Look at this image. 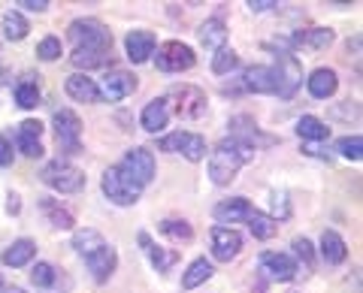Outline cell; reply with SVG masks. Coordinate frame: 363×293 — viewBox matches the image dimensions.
<instances>
[{
    "label": "cell",
    "instance_id": "6da1fadb",
    "mask_svg": "<svg viewBox=\"0 0 363 293\" xmlns=\"http://www.w3.org/2000/svg\"><path fill=\"white\" fill-rule=\"evenodd\" d=\"M255 151L257 149H252V145H245V142L233 139V137L221 139L218 145H215L212 157H209V178L218 188L230 185L236 178V173H240L248 161H255Z\"/></svg>",
    "mask_w": 363,
    "mask_h": 293
},
{
    "label": "cell",
    "instance_id": "7a4b0ae2",
    "mask_svg": "<svg viewBox=\"0 0 363 293\" xmlns=\"http://www.w3.org/2000/svg\"><path fill=\"white\" fill-rule=\"evenodd\" d=\"M269 73H272V94H279L281 100H291L303 85V67L291 52H279V61L276 67H269Z\"/></svg>",
    "mask_w": 363,
    "mask_h": 293
},
{
    "label": "cell",
    "instance_id": "3957f363",
    "mask_svg": "<svg viewBox=\"0 0 363 293\" xmlns=\"http://www.w3.org/2000/svg\"><path fill=\"white\" fill-rule=\"evenodd\" d=\"M100 188H104V194L109 202H116V206H133L136 200H140L143 188L133 182V178L121 170V166H109V170L104 173V182H100Z\"/></svg>",
    "mask_w": 363,
    "mask_h": 293
},
{
    "label": "cell",
    "instance_id": "277c9868",
    "mask_svg": "<svg viewBox=\"0 0 363 293\" xmlns=\"http://www.w3.org/2000/svg\"><path fill=\"white\" fill-rule=\"evenodd\" d=\"M73 49H104L112 52V33L97 18H76L70 25Z\"/></svg>",
    "mask_w": 363,
    "mask_h": 293
},
{
    "label": "cell",
    "instance_id": "5b68a950",
    "mask_svg": "<svg viewBox=\"0 0 363 293\" xmlns=\"http://www.w3.org/2000/svg\"><path fill=\"white\" fill-rule=\"evenodd\" d=\"M43 182L52 190H58V194H76V190L85 188V176H82V170H76L73 163L52 161L43 166Z\"/></svg>",
    "mask_w": 363,
    "mask_h": 293
},
{
    "label": "cell",
    "instance_id": "8992f818",
    "mask_svg": "<svg viewBox=\"0 0 363 293\" xmlns=\"http://www.w3.org/2000/svg\"><path fill=\"white\" fill-rule=\"evenodd\" d=\"M155 64H157V70H164V73H182V70H191V67L197 64V54L191 46H185V42L169 40L164 46H157Z\"/></svg>",
    "mask_w": 363,
    "mask_h": 293
},
{
    "label": "cell",
    "instance_id": "52a82bcc",
    "mask_svg": "<svg viewBox=\"0 0 363 293\" xmlns=\"http://www.w3.org/2000/svg\"><path fill=\"white\" fill-rule=\"evenodd\" d=\"M52 124H55V133H58V145L67 151V154H76L82 145H79V137H82V121L73 109H58L52 115Z\"/></svg>",
    "mask_w": 363,
    "mask_h": 293
},
{
    "label": "cell",
    "instance_id": "ba28073f",
    "mask_svg": "<svg viewBox=\"0 0 363 293\" xmlns=\"http://www.w3.org/2000/svg\"><path fill=\"white\" fill-rule=\"evenodd\" d=\"M161 149L164 151H179L185 154L191 163H197L206 157V139L200 133H188V130H179V133H169V137L161 139Z\"/></svg>",
    "mask_w": 363,
    "mask_h": 293
},
{
    "label": "cell",
    "instance_id": "9c48e42d",
    "mask_svg": "<svg viewBox=\"0 0 363 293\" xmlns=\"http://www.w3.org/2000/svg\"><path fill=\"white\" fill-rule=\"evenodd\" d=\"M169 100H179L176 112L182 118H200L206 115V94L194 85H173L169 88ZM167 100V103H169Z\"/></svg>",
    "mask_w": 363,
    "mask_h": 293
},
{
    "label": "cell",
    "instance_id": "30bf717a",
    "mask_svg": "<svg viewBox=\"0 0 363 293\" xmlns=\"http://www.w3.org/2000/svg\"><path fill=\"white\" fill-rule=\"evenodd\" d=\"M124 173H128L130 178L140 188H145L155 178V154L149 149H130L128 154H124V161L118 163Z\"/></svg>",
    "mask_w": 363,
    "mask_h": 293
},
{
    "label": "cell",
    "instance_id": "8fae6325",
    "mask_svg": "<svg viewBox=\"0 0 363 293\" xmlns=\"http://www.w3.org/2000/svg\"><path fill=\"white\" fill-rule=\"evenodd\" d=\"M97 91H100V97H106V100H112V103H118V100L130 97L136 91V76L124 73V70H112V73L104 76V82L97 85Z\"/></svg>",
    "mask_w": 363,
    "mask_h": 293
},
{
    "label": "cell",
    "instance_id": "7c38bea8",
    "mask_svg": "<svg viewBox=\"0 0 363 293\" xmlns=\"http://www.w3.org/2000/svg\"><path fill=\"white\" fill-rule=\"evenodd\" d=\"M242 248V236L233 227H215L212 230V257L221 263H230Z\"/></svg>",
    "mask_w": 363,
    "mask_h": 293
},
{
    "label": "cell",
    "instance_id": "4fadbf2b",
    "mask_svg": "<svg viewBox=\"0 0 363 293\" xmlns=\"http://www.w3.org/2000/svg\"><path fill=\"white\" fill-rule=\"evenodd\" d=\"M260 269H264L269 278H276V281L297 278V263H294L288 254H281V251H264L260 254Z\"/></svg>",
    "mask_w": 363,
    "mask_h": 293
},
{
    "label": "cell",
    "instance_id": "5bb4252c",
    "mask_svg": "<svg viewBox=\"0 0 363 293\" xmlns=\"http://www.w3.org/2000/svg\"><path fill=\"white\" fill-rule=\"evenodd\" d=\"M155 46H157V40H155L152 30H130L128 40H124V49H128V58L133 64L149 61L155 54Z\"/></svg>",
    "mask_w": 363,
    "mask_h": 293
},
{
    "label": "cell",
    "instance_id": "9a60e30c",
    "mask_svg": "<svg viewBox=\"0 0 363 293\" xmlns=\"http://www.w3.org/2000/svg\"><path fill=\"white\" fill-rule=\"evenodd\" d=\"M85 263H88V269H91V275H94V281H109L112 278V272H116V266H118V254H116V248L112 245H104L97 254H91V257H85Z\"/></svg>",
    "mask_w": 363,
    "mask_h": 293
},
{
    "label": "cell",
    "instance_id": "2e32d148",
    "mask_svg": "<svg viewBox=\"0 0 363 293\" xmlns=\"http://www.w3.org/2000/svg\"><path fill=\"white\" fill-rule=\"evenodd\" d=\"M40 137H43V124H40V121H33V118L21 121V124H18V130H16V142H18L21 154H28V157H40V154H43Z\"/></svg>",
    "mask_w": 363,
    "mask_h": 293
},
{
    "label": "cell",
    "instance_id": "e0dca14e",
    "mask_svg": "<svg viewBox=\"0 0 363 293\" xmlns=\"http://www.w3.org/2000/svg\"><path fill=\"white\" fill-rule=\"evenodd\" d=\"M252 202L245 197H233V200H224L215 206V221L218 224H240V221H248L252 218Z\"/></svg>",
    "mask_w": 363,
    "mask_h": 293
},
{
    "label": "cell",
    "instance_id": "ac0fdd59",
    "mask_svg": "<svg viewBox=\"0 0 363 293\" xmlns=\"http://www.w3.org/2000/svg\"><path fill=\"white\" fill-rule=\"evenodd\" d=\"M167 121H169V106H167V100H164V97H155L152 103H145L143 115H140V124H143V130H145V133L164 130V127H167Z\"/></svg>",
    "mask_w": 363,
    "mask_h": 293
},
{
    "label": "cell",
    "instance_id": "d6986e66",
    "mask_svg": "<svg viewBox=\"0 0 363 293\" xmlns=\"http://www.w3.org/2000/svg\"><path fill=\"white\" fill-rule=\"evenodd\" d=\"M67 94H70L73 100H79V103H97L100 100V91H97V82L94 79H88L85 73H73L70 79H67Z\"/></svg>",
    "mask_w": 363,
    "mask_h": 293
},
{
    "label": "cell",
    "instance_id": "ffe728a7",
    "mask_svg": "<svg viewBox=\"0 0 363 293\" xmlns=\"http://www.w3.org/2000/svg\"><path fill=\"white\" fill-rule=\"evenodd\" d=\"M336 88H339V79H336L333 70H327V67H318V70L309 76V94H312L315 100L333 97Z\"/></svg>",
    "mask_w": 363,
    "mask_h": 293
},
{
    "label": "cell",
    "instance_id": "44dd1931",
    "mask_svg": "<svg viewBox=\"0 0 363 293\" xmlns=\"http://www.w3.org/2000/svg\"><path fill=\"white\" fill-rule=\"evenodd\" d=\"M140 245H143V251L149 254V260H152V266L157 269V272H167V269L176 266V260H179V251H167V248H157V245L149 239V233H140Z\"/></svg>",
    "mask_w": 363,
    "mask_h": 293
},
{
    "label": "cell",
    "instance_id": "7402d4cb",
    "mask_svg": "<svg viewBox=\"0 0 363 293\" xmlns=\"http://www.w3.org/2000/svg\"><path fill=\"white\" fill-rule=\"evenodd\" d=\"M321 257L330 266L342 263L345 257H348V245H345V239L336 230H324V236H321Z\"/></svg>",
    "mask_w": 363,
    "mask_h": 293
},
{
    "label": "cell",
    "instance_id": "603a6c76",
    "mask_svg": "<svg viewBox=\"0 0 363 293\" xmlns=\"http://www.w3.org/2000/svg\"><path fill=\"white\" fill-rule=\"evenodd\" d=\"M224 40H227V28H224L221 18H209L200 25V42L206 49H212V52L224 49Z\"/></svg>",
    "mask_w": 363,
    "mask_h": 293
},
{
    "label": "cell",
    "instance_id": "cb8c5ba5",
    "mask_svg": "<svg viewBox=\"0 0 363 293\" xmlns=\"http://www.w3.org/2000/svg\"><path fill=\"white\" fill-rule=\"evenodd\" d=\"M242 85L255 94H272V73L269 67H248L242 73Z\"/></svg>",
    "mask_w": 363,
    "mask_h": 293
},
{
    "label": "cell",
    "instance_id": "d4e9b609",
    "mask_svg": "<svg viewBox=\"0 0 363 293\" xmlns=\"http://www.w3.org/2000/svg\"><path fill=\"white\" fill-rule=\"evenodd\" d=\"M33 254H37V245H33L30 239H18V242H13V245H9L6 251H4V263L13 266V269H18V266L30 263Z\"/></svg>",
    "mask_w": 363,
    "mask_h": 293
},
{
    "label": "cell",
    "instance_id": "484cf974",
    "mask_svg": "<svg viewBox=\"0 0 363 293\" xmlns=\"http://www.w3.org/2000/svg\"><path fill=\"white\" fill-rule=\"evenodd\" d=\"M104 245H106V239H104V236H100L97 230H91V227H85V230H76V233H73V248H76V251L82 254V257L97 254Z\"/></svg>",
    "mask_w": 363,
    "mask_h": 293
},
{
    "label": "cell",
    "instance_id": "4316f807",
    "mask_svg": "<svg viewBox=\"0 0 363 293\" xmlns=\"http://www.w3.org/2000/svg\"><path fill=\"white\" fill-rule=\"evenodd\" d=\"M212 272H215L212 263L206 260V257H200V260L191 263L188 272L182 275V287H185V290H194V287H200V285H206V281L212 278Z\"/></svg>",
    "mask_w": 363,
    "mask_h": 293
},
{
    "label": "cell",
    "instance_id": "83f0119b",
    "mask_svg": "<svg viewBox=\"0 0 363 293\" xmlns=\"http://www.w3.org/2000/svg\"><path fill=\"white\" fill-rule=\"evenodd\" d=\"M297 133H300V139H312V142H321L330 137V127L321 121V118H315V115H303L297 121Z\"/></svg>",
    "mask_w": 363,
    "mask_h": 293
},
{
    "label": "cell",
    "instance_id": "f1b7e54d",
    "mask_svg": "<svg viewBox=\"0 0 363 293\" xmlns=\"http://www.w3.org/2000/svg\"><path fill=\"white\" fill-rule=\"evenodd\" d=\"M109 54L112 52H104V49H73L70 61H73V67H79V70H91V67H104Z\"/></svg>",
    "mask_w": 363,
    "mask_h": 293
},
{
    "label": "cell",
    "instance_id": "f546056e",
    "mask_svg": "<svg viewBox=\"0 0 363 293\" xmlns=\"http://www.w3.org/2000/svg\"><path fill=\"white\" fill-rule=\"evenodd\" d=\"M297 46H312V49H327L333 42V30L327 28H309V30H300L297 37H294Z\"/></svg>",
    "mask_w": 363,
    "mask_h": 293
},
{
    "label": "cell",
    "instance_id": "4dcf8cb0",
    "mask_svg": "<svg viewBox=\"0 0 363 293\" xmlns=\"http://www.w3.org/2000/svg\"><path fill=\"white\" fill-rule=\"evenodd\" d=\"M28 21H25V16L21 13H16V9H9V13H4V33H6V40H13V42H18V40H25L28 37Z\"/></svg>",
    "mask_w": 363,
    "mask_h": 293
},
{
    "label": "cell",
    "instance_id": "1f68e13d",
    "mask_svg": "<svg viewBox=\"0 0 363 293\" xmlns=\"http://www.w3.org/2000/svg\"><path fill=\"white\" fill-rule=\"evenodd\" d=\"M248 230L255 233V239H272L279 230V221H272L269 215L264 212H252V218H248Z\"/></svg>",
    "mask_w": 363,
    "mask_h": 293
},
{
    "label": "cell",
    "instance_id": "d6a6232c",
    "mask_svg": "<svg viewBox=\"0 0 363 293\" xmlns=\"http://www.w3.org/2000/svg\"><path fill=\"white\" fill-rule=\"evenodd\" d=\"M43 212H45V218L52 221V227H58V230H73V215L67 209H61L55 200H43Z\"/></svg>",
    "mask_w": 363,
    "mask_h": 293
},
{
    "label": "cell",
    "instance_id": "836d02e7",
    "mask_svg": "<svg viewBox=\"0 0 363 293\" xmlns=\"http://www.w3.org/2000/svg\"><path fill=\"white\" fill-rule=\"evenodd\" d=\"M16 103L21 109H37L40 106V88H37V82H18L16 85Z\"/></svg>",
    "mask_w": 363,
    "mask_h": 293
},
{
    "label": "cell",
    "instance_id": "e575fe53",
    "mask_svg": "<svg viewBox=\"0 0 363 293\" xmlns=\"http://www.w3.org/2000/svg\"><path fill=\"white\" fill-rule=\"evenodd\" d=\"M236 64H240V54L233 49H218L212 58V73L215 76H227L230 70H236Z\"/></svg>",
    "mask_w": 363,
    "mask_h": 293
},
{
    "label": "cell",
    "instance_id": "d590c367",
    "mask_svg": "<svg viewBox=\"0 0 363 293\" xmlns=\"http://www.w3.org/2000/svg\"><path fill=\"white\" fill-rule=\"evenodd\" d=\"M161 233L169 236V239H176V242H188L191 236H194V230H191L188 221H164L161 224Z\"/></svg>",
    "mask_w": 363,
    "mask_h": 293
},
{
    "label": "cell",
    "instance_id": "8d00e7d4",
    "mask_svg": "<svg viewBox=\"0 0 363 293\" xmlns=\"http://www.w3.org/2000/svg\"><path fill=\"white\" fill-rule=\"evenodd\" d=\"M360 149H363V139L357 137V133H354V137H342L336 142V151L342 157H348V161H354V163L360 161Z\"/></svg>",
    "mask_w": 363,
    "mask_h": 293
},
{
    "label": "cell",
    "instance_id": "74e56055",
    "mask_svg": "<svg viewBox=\"0 0 363 293\" xmlns=\"http://www.w3.org/2000/svg\"><path fill=\"white\" fill-rule=\"evenodd\" d=\"M30 281H33L37 287L49 290V287L55 285V266H52V263H37V266H33V272H30Z\"/></svg>",
    "mask_w": 363,
    "mask_h": 293
},
{
    "label": "cell",
    "instance_id": "f35d334b",
    "mask_svg": "<svg viewBox=\"0 0 363 293\" xmlns=\"http://www.w3.org/2000/svg\"><path fill=\"white\" fill-rule=\"evenodd\" d=\"M37 58L40 61H58L61 58V40L58 37H45L37 46Z\"/></svg>",
    "mask_w": 363,
    "mask_h": 293
},
{
    "label": "cell",
    "instance_id": "ab89813d",
    "mask_svg": "<svg viewBox=\"0 0 363 293\" xmlns=\"http://www.w3.org/2000/svg\"><path fill=\"white\" fill-rule=\"evenodd\" d=\"M291 215V209H288V194L285 190H276V194H272V221H279V218H288Z\"/></svg>",
    "mask_w": 363,
    "mask_h": 293
},
{
    "label": "cell",
    "instance_id": "60d3db41",
    "mask_svg": "<svg viewBox=\"0 0 363 293\" xmlns=\"http://www.w3.org/2000/svg\"><path fill=\"white\" fill-rule=\"evenodd\" d=\"M294 251H297L300 260H306V266H312L315 251H312V242L309 239H294Z\"/></svg>",
    "mask_w": 363,
    "mask_h": 293
},
{
    "label": "cell",
    "instance_id": "b9f144b4",
    "mask_svg": "<svg viewBox=\"0 0 363 293\" xmlns=\"http://www.w3.org/2000/svg\"><path fill=\"white\" fill-rule=\"evenodd\" d=\"M18 6L30 9V13H45V9H49V0H18Z\"/></svg>",
    "mask_w": 363,
    "mask_h": 293
},
{
    "label": "cell",
    "instance_id": "7bdbcfd3",
    "mask_svg": "<svg viewBox=\"0 0 363 293\" xmlns=\"http://www.w3.org/2000/svg\"><path fill=\"white\" fill-rule=\"evenodd\" d=\"M9 163H13V145L0 137V166H9Z\"/></svg>",
    "mask_w": 363,
    "mask_h": 293
},
{
    "label": "cell",
    "instance_id": "ee69618b",
    "mask_svg": "<svg viewBox=\"0 0 363 293\" xmlns=\"http://www.w3.org/2000/svg\"><path fill=\"white\" fill-rule=\"evenodd\" d=\"M272 6H279L276 0H248V9H252V13H267Z\"/></svg>",
    "mask_w": 363,
    "mask_h": 293
},
{
    "label": "cell",
    "instance_id": "f6af8a7d",
    "mask_svg": "<svg viewBox=\"0 0 363 293\" xmlns=\"http://www.w3.org/2000/svg\"><path fill=\"white\" fill-rule=\"evenodd\" d=\"M21 209V202H18V194H9V202H6V212L9 215H16V212Z\"/></svg>",
    "mask_w": 363,
    "mask_h": 293
},
{
    "label": "cell",
    "instance_id": "bcb514c9",
    "mask_svg": "<svg viewBox=\"0 0 363 293\" xmlns=\"http://www.w3.org/2000/svg\"><path fill=\"white\" fill-rule=\"evenodd\" d=\"M6 293H25V290H18V287H9Z\"/></svg>",
    "mask_w": 363,
    "mask_h": 293
},
{
    "label": "cell",
    "instance_id": "7dc6e473",
    "mask_svg": "<svg viewBox=\"0 0 363 293\" xmlns=\"http://www.w3.org/2000/svg\"><path fill=\"white\" fill-rule=\"evenodd\" d=\"M0 287H4V275H0Z\"/></svg>",
    "mask_w": 363,
    "mask_h": 293
}]
</instances>
